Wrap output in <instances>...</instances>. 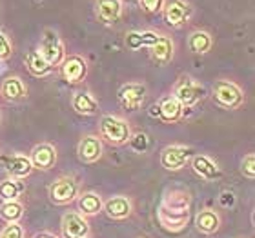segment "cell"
Returning <instances> with one entry per match:
<instances>
[{
	"mask_svg": "<svg viewBox=\"0 0 255 238\" xmlns=\"http://www.w3.org/2000/svg\"><path fill=\"white\" fill-rule=\"evenodd\" d=\"M0 95L7 102H18L22 98H26L27 87L20 77H7L0 85Z\"/></svg>",
	"mask_w": 255,
	"mask_h": 238,
	"instance_id": "5bb4252c",
	"label": "cell"
},
{
	"mask_svg": "<svg viewBox=\"0 0 255 238\" xmlns=\"http://www.w3.org/2000/svg\"><path fill=\"white\" fill-rule=\"evenodd\" d=\"M149 55H151V59H153L155 64L166 66V64L173 59V42H171V38L159 35L155 44L149 46Z\"/></svg>",
	"mask_w": 255,
	"mask_h": 238,
	"instance_id": "9a60e30c",
	"label": "cell"
},
{
	"mask_svg": "<svg viewBox=\"0 0 255 238\" xmlns=\"http://www.w3.org/2000/svg\"><path fill=\"white\" fill-rule=\"evenodd\" d=\"M57 160V151H55L53 146L49 144H40V146H35L31 151V157H29V162H31L33 169H51Z\"/></svg>",
	"mask_w": 255,
	"mask_h": 238,
	"instance_id": "8fae6325",
	"label": "cell"
},
{
	"mask_svg": "<svg viewBox=\"0 0 255 238\" xmlns=\"http://www.w3.org/2000/svg\"><path fill=\"white\" fill-rule=\"evenodd\" d=\"M157 113L164 122H177L182 115V106L175 96H166L157 106Z\"/></svg>",
	"mask_w": 255,
	"mask_h": 238,
	"instance_id": "ac0fdd59",
	"label": "cell"
},
{
	"mask_svg": "<svg viewBox=\"0 0 255 238\" xmlns=\"http://www.w3.org/2000/svg\"><path fill=\"white\" fill-rule=\"evenodd\" d=\"M79 193V185L73 178L62 176V178L55 180L51 187H49V198L55 204H69Z\"/></svg>",
	"mask_w": 255,
	"mask_h": 238,
	"instance_id": "8992f818",
	"label": "cell"
},
{
	"mask_svg": "<svg viewBox=\"0 0 255 238\" xmlns=\"http://www.w3.org/2000/svg\"><path fill=\"white\" fill-rule=\"evenodd\" d=\"M86 73H88V64L82 57L73 55L64 59L62 62V77L68 80L69 84H77L80 80H84Z\"/></svg>",
	"mask_w": 255,
	"mask_h": 238,
	"instance_id": "9c48e42d",
	"label": "cell"
},
{
	"mask_svg": "<svg viewBox=\"0 0 255 238\" xmlns=\"http://www.w3.org/2000/svg\"><path fill=\"white\" fill-rule=\"evenodd\" d=\"M191 159V149L184 146H168L160 155V164L168 171H179Z\"/></svg>",
	"mask_w": 255,
	"mask_h": 238,
	"instance_id": "5b68a950",
	"label": "cell"
},
{
	"mask_svg": "<svg viewBox=\"0 0 255 238\" xmlns=\"http://www.w3.org/2000/svg\"><path fill=\"white\" fill-rule=\"evenodd\" d=\"M11 53H13V48H11L9 38H7L4 33L0 31V59H7Z\"/></svg>",
	"mask_w": 255,
	"mask_h": 238,
	"instance_id": "1f68e13d",
	"label": "cell"
},
{
	"mask_svg": "<svg viewBox=\"0 0 255 238\" xmlns=\"http://www.w3.org/2000/svg\"><path fill=\"white\" fill-rule=\"evenodd\" d=\"M22 215H24V211H22V206L18 204V202L11 200V202H4L2 204V207H0V217L4 218V220H7V222H18L22 218Z\"/></svg>",
	"mask_w": 255,
	"mask_h": 238,
	"instance_id": "d4e9b609",
	"label": "cell"
},
{
	"mask_svg": "<svg viewBox=\"0 0 255 238\" xmlns=\"http://www.w3.org/2000/svg\"><path fill=\"white\" fill-rule=\"evenodd\" d=\"M212 35L206 31H193L190 35V38H188V46H190V49L193 51V53L197 55H206L210 49H212Z\"/></svg>",
	"mask_w": 255,
	"mask_h": 238,
	"instance_id": "ffe728a7",
	"label": "cell"
},
{
	"mask_svg": "<svg viewBox=\"0 0 255 238\" xmlns=\"http://www.w3.org/2000/svg\"><path fill=\"white\" fill-rule=\"evenodd\" d=\"M71 104H73V109L77 113H80V115H86V117H90V115H95L97 113V102L91 98L88 93H75L73 95V100H71Z\"/></svg>",
	"mask_w": 255,
	"mask_h": 238,
	"instance_id": "603a6c76",
	"label": "cell"
},
{
	"mask_svg": "<svg viewBox=\"0 0 255 238\" xmlns=\"http://www.w3.org/2000/svg\"><path fill=\"white\" fill-rule=\"evenodd\" d=\"M97 16L102 24H115L123 15L121 0H97Z\"/></svg>",
	"mask_w": 255,
	"mask_h": 238,
	"instance_id": "4fadbf2b",
	"label": "cell"
},
{
	"mask_svg": "<svg viewBox=\"0 0 255 238\" xmlns=\"http://www.w3.org/2000/svg\"><path fill=\"white\" fill-rule=\"evenodd\" d=\"M201 96H202V85L197 84L195 80H182L175 89V98L181 102L182 107L195 106L197 100Z\"/></svg>",
	"mask_w": 255,
	"mask_h": 238,
	"instance_id": "30bf717a",
	"label": "cell"
},
{
	"mask_svg": "<svg viewBox=\"0 0 255 238\" xmlns=\"http://www.w3.org/2000/svg\"><path fill=\"white\" fill-rule=\"evenodd\" d=\"M80 211L86 213V215H95L102 209V200L101 196L95 195V193H86V195L80 196L79 200Z\"/></svg>",
	"mask_w": 255,
	"mask_h": 238,
	"instance_id": "cb8c5ba5",
	"label": "cell"
},
{
	"mask_svg": "<svg viewBox=\"0 0 255 238\" xmlns=\"http://www.w3.org/2000/svg\"><path fill=\"white\" fill-rule=\"evenodd\" d=\"M119 98L123 102V106L128 111H137L142 106L144 98H146V87L142 84H126L119 91Z\"/></svg>",
	"mask_w": 255,
	"mask_h": 238,
	"instance_id": "52a82bcc",
	"label": "cell"
},
{
	"mask_svg": "<svg viewBox=\"0 0 255 238\" xmlns=\"http://www.w3.org/2000/svg\"><path fill=\"white\" fill-rule=\"evenodd\" d=\"M104 211L110 218H126L129 213H131V202L128 200L126 196H115L112 200L106 202V206H104Z\"/></svg>",
	"mask_w": 255,
	"mask_h": 238,
	"instance_id": "d6986e66",
	"label": "cell"
},
{
	"mask_svg": "<svg viewBox=\"0 0 255 238\" xmlns=\"http://www.w3.org/2000/svg\"><path fill=\"white\" fill-rule=\"evenodd\" d=\"M22 235H24V231H22L20 226H18L16 222H11L2 229L0 238H22Z\"/></svg>",
	"mask_w": 255,
	"mask_h": 238,
	"instance_id": "83f0119b",
	"label": "cell"
},
{
	"mask_svg": "<svg viewBox=\"0 0 255 238\" xmlns=\"http://www.w3.org/2000/svg\"><path fill=\"white\" fill-rule=\"evenodd\" d=\"M22 189H24V187H22V184H18V182H16V180H13V178L0 182V196H2L5 202L15 200L16 196L20 195Z\"/></svg>",
	"mask_w": 255,
	"mask_h": 238,
	"instance_id": "484cf974",
	"label": "cell"
},
{
	"mask_svg": "<svg viewBox=\"0 0 255 238\" xmlns=\"http://www.w3.org/2000/svg\"><path fill=\"white\" fill-rule=\"evenodd\" d=\"M126 46L129 49H140L144 46L142 33H129L126 37Z\"/></svg>",
	"mask_w": 255,
	"mask_h": 238,
	"instance_id": "f546056e",
	"label": "cell"
},
{
	"mask_svg": "<svg viewBox=\"0 0 255 238\" xmlns=\"http://www.w3.org/2000/svg\"><path fill=\"white\" fill-rule=\"evenodd\" d=\"M35 238H55V237H49V235H38V237Z\"/></svg>",
	"mask_w": 255,
	"mask_h": 238,
	"instance_id": "d6a6232c",
	"label": "cell"
},
{
	"mask_svg": "<svg viewBox=\"0 0 255 238\" xmlns=\"http://www.w3.org/2000/svg\"><path fill=\"white\" fill-rule=\"evenodd\" d=\"M191 167H193V171H195L197 175L201 176V178L208 180V182L221 178V175H223L221 169H219V165L215 162H212L208 157H204V155L193 157L191 159Z\"/></svg>",
	"mask_w": 255,
	"mask_h": 238,
	"instance_id": "2e32d148",
	"label": "cell"
},
{
	"mask_svg": "<svg viewBox=\"0 0 255 238\" xmlns=\"http://www.w3.org/2000/svg\"><path fill=\"white\" fill-rule=\"evenodd\" d=\"M77 153L82 162H97L102 157V140L95 135H88L79 142Z\"/></svg>",
	"mask_w": 255,
	"mask_h": 238,
	"instance_id": "7c38bea8",
	"label": "cell"
},
{
	"mask_svg": "<svg viewBox=\"0 0 255 238\" xmlns=\"http://www.w3.org/2000/svg\"><path fill=\"white\" fill-rule=\"evenodd\" d=\"M26 64H27L29 73L35 75V77H46V75H49L51 71H53V68H51V66H49L42 57H40L38 51H31V53H27Z\"/></svg>",
	"mask_w": 255,
	"mask_h": 238,
	"instance_id": "7402d4cb",
	"label": "cell"
},
{
	"mask_svg": "<svg viewBox=\"0 0 255 238\" xmlns=\"http://www.w3.org/2000/svg\"><path fill=\"white\" fill-rule=\"evenodd\" d=\"M90 233V226L79 213H68L62 218L64 238H86Z\"/></svg>",
	"mask_w": 255,
	"mask_h": 238,
	"instance_id": "ba28073f",
	"label": "cell"
},
{
	"mask_svg": "<svg viewBox=\"0 0 255 238\" xmlns=\"http://www.w3.org/2000/svg\"><path fill=\"white\" fill-rule=\"evenodd\" d=\"M38 53H40V57H42L51 68H53V66H60V64L64 62V44L53 29H46V31H44Z\"/></svg>",
	"mask_w": 255,
	"mask_h": 238,
	"instance_id": "3957f363",
	"label": "cell"
},
{
	"mask_svg": "<svg viewBox=\"0 0 255 238\" xmlns=\"http://www.w3.org/2000/svg\"><path fill=\"white\" fill-rule=\"evenodd\" d=\"M241 171H243V175L248 176V178H255V157L252 153L245 157Z\"/></svg>",
	"mask_w": 255,
	"mask_h": 238,
	"instance_id": "f1b7e54d",
	"label": "cell"
},
{
	"mask_svg": "<svg viewBox=\"0 0 255 238\" xmlns=\"http://www.w3.org/2000/svg\"><path fill=\"white\" fill-rule=\"evenodd\" d=\"M4 167L13 178H24V176L31 175V171H33L29 157H22V155H11V157H5Z\"/></svg>",
	"mask_w": 255,
	"mask_h": 238,
	"instance_id": "e0dca14e",
	"label": "cell"
},
{
	"mask_svg": "<svg viewBox=\"0 0 255 238\" xmlns=\"http://www.w3.org/2000/svg\"><path fill=\"white\" fill-rule=\"evenodd\" d=\"M162 13H164V20L171 27H182L190 18L191 7L184 0H168L162 5Z\"/></svg>",
	"mask_w": 255,
	"mask_h": 238,
	"instance_id": "277c9868",
	"label": "cell"
},
{
	"mask_svg": "<svg viewBox=\"0 0 255 238\" xmlns=\"http://www.w3.org/2000/svg\"><path fill=\"white\" fill-rule=\"evenodd\" d=\"M101 137L113 146H123L131 137V129L128 122L117 117H102L101 120Z\"/></svg>",
	"mask_w": 255,
	"mask_h": 238,
	"instance_id": "6da1fadb",
	"label": "cell"
},
{
	"mask_svg": "<svg viewBox=\"0 0 255 238\" xmlns=\"http://www.w3.org/2000/svg\"><path fill=\"white\" fill-rule=\"evenodd\" d=\"M140 5L148 13H159L162 9V5H164V0H140Z\"/></svg>",
	"mask_w": 255,
	"mask_h": 238,
	"instance_id": "4dcf8cb0",
	"label": "cell"
},
{
	"mask_svg": "<svg viewBox=\"0 0 255 238\" xmlns=\"http://www.w3.org/2000/svg\"><path fill=\"white\" fill-rule=\"evenodd\" d=\"M129 146H131L133 151L144 153L149 146L148 135H146V133H135V135H131V137H129Z\"/></svg>",
	"mask_w": 255,
	"mask_h": 238,
	"instance_id": "4316f807",
	"label": "cell"
},
{
	"mask_svg": "<svg viewBox=\"0 0 255 238\" xmlns=\"http://www.w3.org/2000/svg\"><path fill=\"white\" fill-rule=\"evenodd\" d=\"M197 229L199 231H202V233H215L219 229V226H221V220H219V215L215 211H212V209H204V211H201L199 215H197Z\"/></svg>",
	"mask_w": 255,
	"mask_h": 238,
	"instance_id": "44dd1931",
	"label": "cell"
},
{
	"mask_svg": "<svg viewBox=\"0 0 255 238\" xmlns=\"http://www.w3.org/2000/svg\"><path fill=\"white\" fill-rule=\"evenodd\" d=\"M213 98L224 109H237L245 102V95L239 89V85H235L234 82H228V80H219L215 84Z\"/></svg>",
	"mask_w": 255,
	"mask_h": 238,
	"instance_id": "7a4b0ae2",
	"label": "cell"
}]
</instances>
